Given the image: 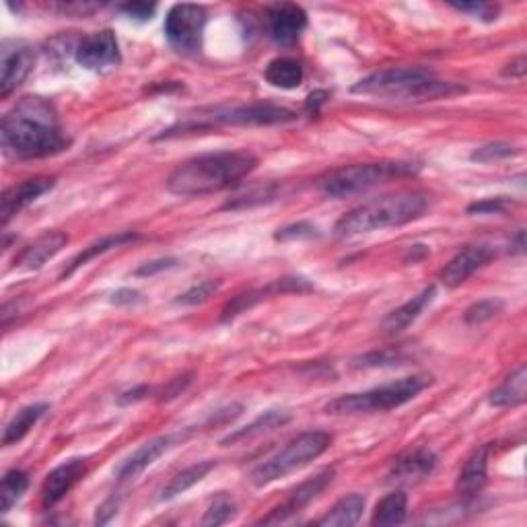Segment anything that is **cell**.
<instances>
[{
  "instance_id": "9a60e30c",
  "label": "cell",
  "mask_w": 527,
  "mask_h": 527,
  "mask_svg": "<svg viewBox=\"0 0 527 527\" xmlns=\"http://www.w3.org/2000/svg\"><path fill=\"white\" fill-rule=\"evenodd\" d=\"M493 258L495 252L488 245H467L453 255L448 266L441 270V282L445 287L456 289L461 282H466L476 270L486 266Z\"/></svg>"
},
{
  "instance_id": "d6a6232c",
  "label": "cell",
  "mask_w": 527,
  "mask_h": 527,
  "mask_svg": "<svg viewBox=\"0 0 527 527\" xmlns=\"http://www.w3.org/2000/svg\"><path fill=\"white\" fill-rule=\"evenodd\" d=\"M519 155V149L515 144L509 143H486L476 149L470 159L478 161V163H496V161H504Z\"/></svg>"
},
{
  "instance_id": "52a82bcc",
  "label": "cell",
  "mask_w": 527,
  "mask_h": 527,
  "mask_svg": "<svg viewBox=\"0 0 527 527\" xmlns=\"http://www.w3.org/2000/svg\"><path fill=\"white\" fill-rule=\"evenodd\" d=\"M329 445H332V435L324 433V430H310V433L291 439L273 458L254 467L250 482L254 486H266L270 482L281 480L291 472L299 470V467L307 466L310 461L318 459L321 453L328 451Z\"/></svg>"
},
{
  "instance_id": "ffe728a7",
  "label": "cell",
  "mask_w": 527,
  "mask_h": 527,
  "mask_svg": "<svg viewBox=\"0 0 527 527\" xmlns=\"http://www.w3.org/2000/svg\"><path fill=\"white\" fill-rule=\"evenodd\" d=\"M173 441H175V437L165 435V437H157V439H153V441L144 443L143 448H138L126 461H122L118 472H116L118 480L126 482V480L136 478V476L143 474L151 464H155V461L171 448Z\"/></svg>"
},
{
  "instance_id": "5bb4252c",
  "label": "cell",
  "mask_w": 527,
  "mask_h": 527,
  "mask_svg": "<svg viewBox=\"0 0 527 527\" xmlns=\"http://www.w3.org/2000/svg\"><path fill=\"white\" fill-rule=\"evenodd\" d=\"M87 474V461L85 459H69L54 467L52 472L46 476L42 485V504L46 509L54 507L60 503L66 495L75 488Z\"/></svg>"
},
{
  "instance_id": "d6986e66",
  "label": "cell",
  "mask_w": 527,
  "mask_h": 527,
  "mask_svg": "<svg viewBox=\"0 0 527 527\" xmlns=\"http://www.w3.org/2000/svg\"><path fill=\"white\" fill-rule=\"evenodd\" d=\"M69 244V236L64 231H48L40 236L33 244H29L17 258L14 268L17 270H38L48 260H52L56 254L62 252V247Z\"/></svg>"
},
{
  "instance_id": "5b68a950",
  "label": "cell",
  "mask_w": 527,
  "mask_h": 527,
  "mask_svg": "<svg viewBox=\"0 0 527 527\" xmlns=\"http://www.w3.org/2000/svg\"><path fill=\"white\" fill-rule=\"evenodd\" d=\"M416 173V165L402 161H382V163L344 165L321 175L316 186L321 194L329 198H347L375 188L384 181L408 178Z\"/></svg>"
},
{
  "instance_id": "83f0119b",
  "label": "cell",
  "mask_w": 527,
  "mask_h": 527,
  "mask_svg": "<svg viewBox=\"0 0 527 527\" xmlns=\"http://www.w3.org/2000/svg\"><path fill=\"white\" fill-rule=\"evenodd\" d=\"M215 467V461H198V464L186 467L184 472H180L175 478H171L170 485L161 490V501H171L178 495H184L186 490L196 486L198 482H202L207 478V474Z\"/></svg>"
},
{
  "instance_id": "8fae6325",
  "label": "cell",
  "mask_w": 527,
  "mask_h": 527,
  "mask_svg": "<svg viewBox=\"0 0 527 527\" xmlns=\"http://www.w3.org/2000/svg\"><path fill=\"white\" fill-rule=\"evenodd\" d=\"M75 58L83 69L89 70H104L109 66H116L120 62L118 38H116L112 29L87 35L77 46Z\"/></svg>"
},
{
  "instance_id": "30bf717a",
  "label": "cell",
  "mask_w": 527,
  "mask_h": 527,
  "mask_svg": "<svg viewBox=\"0 0 527 527\" xmlns=\"http://www.w3.org/2000/svg\"><path fill=\"white\" fill-rule=\"evenodd\" d=\"M334 474H336L334 467H326V470H321L319 474L313 476V478L305 480L303 485H299L295 490H292L287 501H284L282 504H278L273 513L264 517L260 523H266V525L282 523L292 515L301 513L307 504H311L319 495H324V490L334 482Z\"/></svg>"
},
{
  "instance_id": "e575fe53",
  "label": "cell",
  "mask_w": 527,
  "mask_h": 527,
  "mask_svg": "<svg viewBox=\"0 0 527 527\" xmlns=\"http://www.w3.org/2000/svg\"><path fill=\"white\" fill-rule=\"evenodd\" d=\"M406 361V355L400 350H375V353L363 355L355 358V367L371 369V367H393Z\"/></svg>"
},
{
  "instance_id": "1f68e13d",
  "label": "cell",
  "mask_w": 527,
  "mask_h": 527,
  "mask_svg": "<svg viewBox=\"0 0 527 527\" xmlns=\"http://www.w3.org/2000/svg\"><path fill=\"white\" fill-rule=\"evenodd\" d=\"M236 511H237V504L236 501L231 499L229 495L221 493L217 496L215 501L210 503V507L207 509V513L202 517V525L204 527H217V525H223L229 522V519L236 517Z\"/></svg>"
},
{
  "instance_id": "44dd1931",
  "label": "cell",
  "mask_w": 527,
  "mask_h": 527,
  "mask_svg": "<svg viewBox=\"0 0 527 527\" xmlns=\"http://www.w3.org/2000/svg\"><path fill=\"white\" fill-rule=\"evenodd\" d=\"M437 295V289L435 287H427L424 289L421 295H416L410 299L408 303H404L402 307H398V310H393L390 316H387L384 319V324H382V329L385 334H390V336H395V334H400V332H404L406 328H410L414 324L416 319L421 318V313L427 310V307L433 303V299Z\"/></svg>"
},
{
  "instance_id": "f35d334b",
  "label": "cell",
  "mask_w": 527,
  "mask_h": 527,
  "mask_svg": "<svg viewBox=\"0 0 527 527\" xmlns=\"http://www.w3.org/2000/svg\"><path fill=\"white\" fill-rule=\"evenodd\" d=\"M318 236V229L313 227L311 223L301 221V223H295V225H289L284 227L276 233V239L278 241H295V239H310V237H316Z\"/></svg>"
},
{
  "instance_id": "8992f818",
  "label": "cell",
  "mask_w": 527,
  "mask_h": 527,
  "mask_svg": "<svg viewBox=\"0 0 527 527\" xmlns=\"http://www.w3.org/2000/svg\"><path fill=\"white\" fill-rule=\"evenodd\" d=\"M433 385V377L422 373V375L404 377L400 382L387 384L382 387H373L369 392L340 395L326 404V412L334 416L344 414H363V412H387V410L404 406L406 402L414 400L421 392Z\"/></svg>"
},
{
  "instance_id": "7dc6e473",
  "label": "cell",
  "mask_w": 527,
  "mask_h": 527,
  "mask_svg": "<svg viewBox=\"0 0 527 527\" xmlns=\"http://www.w3.org/2000/svg\"><path fill=\"white\" fill-rule=\"evenodd\" d=\"M146 393H149V387H146V385L136 387V390H130V392H126V393H122V395H120V404H132V402L143 400Z\"/></svg>"
},
{
  "instance_id": "ab89813d",
  "label": "cell",
  "mask_w": 527,
  "mask_h": 527,
  "mask_svg": "<svg viewBox=\"0 0 527 527\" xmlns=\"http://www.w3.org/2000/svg\"><path fill=\"white\" fill-rule=\"evenodd\" d=\"M120 11L124 14H128L130 19L134 21H151L153 14L157 11V5H149V3H128V5H122Z\"/></svg>"
},
{
  "instance_id": "7bdbcfd3",
  "label": "cell",
  "mask_w": 527,
  "mask_h": 527,
  "mask_svg": "<svg viewBox=\"0 0 527 527\" xmlns=\"http://www.w3.org/2000/svg\"><path fill=\"white\" fill-rule=\"evenodd\" d=\"M328 97H329V93H328V91H321V89L310 93V97H307V101H305L307 114L318 116V114H319V109H321V106H324L326 101H328Z\"/></svg>"
},
{
  "instance_id": "7a4b0ae2",
  "label": "cell",
  "mask_w": 527,
  "mask_h": 527,
  "mask_svg": "<svg viewBox=\"0 0 527 527\" xmlns=\"http://www.w3.org/2000/svg\"><path fill=\"white\" fill-rule=\"evenodd\" d=\"M258 167V159L245 151L208 153L188 159L167 178V190L175 196L194 198L217 194L239 184Z\"/></svg>"
},
{
  "instance_id": "e0dca14e",
  "label": "cell",
  "mask_w": 527,
  "mask_h": 527,
  "mask_svg": "<svg viewBox=\"0 0 527 527\" xmlns=\"http://www.w3.org/2000/svg\"><path fill=\"white\" fill-rule=\"evenodd\" d=\"M437 466V456L430 449H414L408 451L404 456L393 461L390 474H387V482H395V485H414L430 476Z\"/></svg>"
},
{
  "instance_id": "7c38bea8",
  "label": "cell",
  "mask_w": 527,
  "mask_h": 527,
  "mask_svg": "<svg viewBox=\"0 0 527 527\" xmlns=\"http://www.w3.org/2000/svg\"><path fill=\"white\" fill-rule=\"evenodd\" d=\"M268 33L281 46H295L307 27V13L299 5L282 3L270 6L266 13Z\"/></svg>"
},
{
  "instance_id": "d590c367",
  "label": "cell",
  "mask_w": 527,
  "mask_h": 527,
  "mask_svg": "<svg viewBox=\"0 0 527 527\" xmlns=\"http://www.w3.org/2000/svg\"><path fill=\"white\" fill-rule=\"evenodd\" d=\"M218 289H221V282L204 281L200 284H194V287L186 291L184 295H180L178 299H175V303L178 305H202V303H207Z\"/></svg>"
},
{
  "instance_id": "d4e9b609",
  "label": "cell",
  "mask_w": 527,
  "mask_h": 527,
  "mask_svg": "<svg viewBox=\"0 0 527 527\" xmlns=\"http://www.w3.org/2000/svg\"><path fill=\"white\" fill-rule=\"evenodd\" d=\"M264 79L278 89H297L303 83V66L295 58H276L266 66Z\"/></svg>"
},
{
  "instance_id": "ee69618b",
  "label": "cell",
  "mask_w": 527,
  "mask_h": 527,
  "mask_svg": "<svg viewBox=\"0 0 527 527\" xmlns=\"http://www.w3.org/2000/svg\"><path fill=\"white\" fill-rule=\"evenodd\" d=\"M190 377H192V375H184V377L173 379V382L170 385H167L163 392H161V398L159 400H171V398H175V395H180L181 392L186 390V385L190 384Z\"/></svg>"
},
{
  "instance_id": "3957f363",
  "label": "cell",
  "mask_w": 527,
  "mask_h": 527,
  "mask_svg": "<svg viewBox=\"0 0 527 527\" xmlns=\"http://www.w3.org/2000/svg\"><path fill=\"white\" fill-rule=\"evenodd\" d=\"M429 208V196L424 192H398L390 194L377 200H371L367 204H361L347 215L338 218L334 225L336 237H356L363 233L382 231L387 227H402L419 218Z\"/></svg>"
},
{
  "instance_id": "4fadbf2b",
  "label": "cell",
  "mask_w": 527,
  "mask_h": 527,
  "mask_svg": "<svg viewBox=\"0 0 527 527\" xmlns=\"http://www.w3.org/2000/svg\"><path fill=\"white\" fill-rule=\"evenodd\" d=\"M35 54L25 43H5L0 62V97H9L33 70Z\"/></svg>"
},
{
  "instance_id": "6da1fadb",
  "label": "cell",
  "mask_w": 527,
  "mask_h": 527,
  "mask_svg": "<svg viewBox=\"0 0 527 527\" xmlns=\"http://www.w3.org/2000/svg\"><path fill=\"white\" fill-rule=\"evenodd\" d=\"M3 146L17 159H42L62 153L70 144L58 122L52 101L23 97L5 114L0 126Z\"/></svg>"
},
{
  "instance_id": "f6af8a7d",
  "label": "cell",
  "mask_w": 527,
  "mask_h": 527,
  "mask_svg": "<svg viewBox=\"0 0 527 527\" xmlns=\"http://www.w3.org/2000/svg\"><path fill=\"white\" fill-rule=\"evenodd\" d=\"M525 70H527V62H525V56H519L517 60L511 62L507 69L503 70L504 77H513V79H523L525 77Z\"/></svg>"
},
{
  "instance_id": "277c9868",
  "label": "cell",
  "mask_w": 527,
  "mask_h": 527,
  "mask_svg": "<svg viewBox=\"0 0 527 527\" xmlns=\"http://www.w3.org/2000/svg\"><path fill=\"white\" fill-rule=\"evenodd\" d=\"M353 93L408 101H435L466 93V87L449 83V80H439L433 70L421 69V66H402V69H385L361 79L353 87Z\"/></svg>"
},
{
  "instance_id": "cb8c5ba5",
  "label": "cell",
  "mask_w": 527,
  "mask_h": 527,
  "mask_svg": "<svg viewBox=\"0 0 527 527\" xmlns=\"http://www.w3.org/2000/svg\"><path fill=\"white\" fill-rule=\"evenodd\" d=\"M525 393H527V367L525 365H519L517 371L511 373V375L504 379V384L490 393V404L496 408L523 404Z\"/></svg>"
},
{
  "instance_id": "f546056e",
  "label": "cell",
  "mask_w": 527,
  "mask_h": 527,
  "mask_svg": "<svg viewBox=\"0 0 527 527\" xmlns=\"http://www.w3.org/2000/svg\"><path fill=\"white\" fill-rule=\"evenodd\" d=\"M284 422H289V416L287 414L278 412V410H270V412L258 416V419H255L252 424H247L245 429H239L233 435L225 437L223 439V445H231V443H237V441H245V439L258 437L262 433H266V430H273L276 427H282Z\"/></svg>"
},
{
  "instance_id": "60d3db41",
  "label": "cell",
  "mask_w": 527,
  "mask_h": 527,
  "mask_svg": "<svg viewBox=\"0 0 527 527\" xmlns=\"http://www.w3.org/2000/svg\"><path fill=\"white\" fill-rule=\"evenodd\" d=\"M175 266H178V260H175V258H159V260L143 264L141 268L134 270V274L136 276H153V274L165 273V270H171Z\"/></svg>"
},
{
  "instance_id": "74e56055",
  "label": "cell",
  "mask_w": 527,
  "mask_h": 527,
  "mask_svg": "<svg viewBox=\"0 0 527 527\" xmlns=\"http://www.w3.org/2000/svg\"><path fill=\"white\" fill-rule=\"evenodd\" d=\"M456 11L461 13H470L476 19L482 21H495L499 19V6L496 5H486V3H453L451 5Z\"/></svg>"
},
{
  "instance_id": "c3c4849f",
  "label": "cell",
  "mask_w": 527,
  "mask_h": 527,
  "mask_svg": "<svg viewBox=\"0 0 527 527\" xmlns=\"http://www.w3.org/2000/svg\"><path fill=\"white\" fill-rule=\"evenodd\" d=\"M511 247H513L515 254H523L525 252V233L523 231L517 233V237H515L513 244H511Z\"/></svg>"
},
{
  "instance_id": "b9f144b4",
  "label": "cell",
  "mask_w": 527,
  "mask_h": 527,
  "mask_svg": "<svg viewBox=\"0 0 527 527\" xmlns=\"http://www.w3.org/2000/svg\"><path fill=\"white\" fill-rule=\"evenodd\" d=\"M141 301H143L141 292L134 291V289H120L112 295L114 305H134V303H141Z\"/></svg>"
},
{
  "instance_id": "bcb514c9",
  "label": "cell",
  "mask_w": 527,
  "mask_h": 527,
  "mask_svg": "<svg viewBox=\"0 0 527 527\" xmlns=\"http://www.w3.org/2000/svg\"><path fill=\"white\" fill-rule=\"evenodd\" d=\"M116 509H118V501L109 499L97 509V523H107L109 517L116 515Z\"/></svg>"
},
{
  "instance_id": "836d02e7",
  "label": "cell",
  "mask_w": 527,
  "mask_h": 527,
  "mask_svg": "<svg viewBox=\"0 0 527 527\" xmlns=\"http://www.w3.org/2000/svg\"><path fill=\"white\" fill-rule=\"evenodd\" d=\"M503 307L504 303L501 301V299H482V301L467 307L464 319L467 326H480V324H485V321L493 319L495 316H499V313L503 311Z\"/></svg>"
},
{
  "instance_id": "ba28073f",
  "label": "cell",
  "mask_w": 527,
  "mask_h": 527,
  "mask_svg": "<svg viewBox=\"0 0 527 527\" xmlns=\"http://www.w3.org/2000/svg\"><path fill=\"white\" fill-rule=\"evenodd\" d=\"M207 11L198 5H173L165 17V38L175 52L194 56L202 48Z\"/></svg>"
},
{
  "instance_id": "8d00e7d4",
  "label": "cell",
  "mask_w": 527,
  "mask_h": 527,
  "mask_svg": "<svg viewBox=\"0 0 527 527\" xmlns=\"http://www.w3.org/2000/svg\"><path fill=\"white\" fill-rule=\"evenodd\" d=\"M509 207H513V200H509V198H486V200L470 204L467 207V215H501Z\"/></svg>"
},
{
  "instance_id": "2e32d148",
  "label": "cell",
  "mask_w": 527,
  "mask_h": 527,
  "mask_svg": "<svg viewBox=\"0 0 527 527\" xmlns=\"http://www.w3.org/2000/svg\"><path fill=\"white\" fill-rule=\"evenodd\" d=\"M52 188H54V178H43V175L42 178H32V180L21 181V184L6 188L3 194V200H0V221H3V225H6L19 210L29 207V204L38 200L40 196L50 192Z\"/></svg>"
},
{
  "instance_id": "4316f807",
  "label": "cell",
  "mask_w": 527,
  "mask_h": 527,
  "mask_svg": "<svg viewBox=\"0 0 527 527\" xmlns=\"http://www.w3.org/2000/svg\"><path fill=\"white\" fill-rule=\"evenodd\" d=\"M46 412H48V404H32V406L21 408L19 412L13 416V421L6 424L5 437H3L5 448L19 443Z\"/></svg>"
},
{
  "instance_id": "603a6c76",
  "label": "cell",
  "mask_w": 527,
  "mask_h": 527,
  "mask_svg": "<svg viewBox=\"0 0 527 527\" xmlns=\"http://www.w3.org/2000/svg\"><path fill=\"white\" fill-rule=\"evenodd\" d=\"M138 239H141V236H136V233H132V231H124V233H114V236H106L104 239L95 241V244H91L89 247H85L83 252H80L79 255H75V258H72V262L69 264V268L64 270L60 278L64 281V278H69V276L75 274L79 268H83L85 264H89L91 260L97 258V255L106 254L109 250H114V247H122V245H126V244H132V241H138Z\"/></svg>"
},
{
  "instance_id": "4dcf8cb0",
  "label": "cell",
  "mask_w": 527,
  "mask_h": 527,
  "mask_svg": "<svg viewBox=\"0 0 527 527\" xmlns=\"http://www.w3.org/2000/svg\"><path fill=\"white\" fill-rule=\"evenodd\" d=\"M29 486V476L23 470H9L3 478V486H0V499H3V513H9V511L21 501V496L25 495V490Z\"/></svg>"
},
{
  "instance_id": "484cf974",
  "label": "cell",
  "mask_w": 527,
  "mask_h": 527,
  "mask_svg": "<svg viewBox=\"0 0 527 527\" xmlns=\"http://www.w3.org/2000/svg\"><path fill=\"white\" fill-rule=\"evenodd\" d=\"M363 511H365V496L348 495L336 503L318 523L329 525V527H350L361 519Z\"/></svg>"
},
{
  "instance_id": "7402d4cb",
  "label": "cell",
  "mask_w": 527,
  "mask_h": 527,
  "mask_svg": "<svg viewBox=\"0 0 527 527\" xmlns=\"http://www.w3.org/2000/svg\"><path fill=\"white\" fill-rule=\"evenodd\" d=\"M488 458H490V445H480V448L474 449L472 456L466 459V464L458 476V490L461 495L474 496L476 493H480L482 486L486 485Z\"/></svg>"
},
{
  "instance_id": "9c48e42d",
  "label": "cell",
  "mask_w": 527,
  "mask_h": 527,
  "mask_svg": "<svg viewBox=\"0 0 527 527\" xmlns=\"http://www.w3.org/2000/svg\"><path fill=\"white\" fill-rule=\"evenodd\" d=\"M207 118V126L212 124H227V126H274V124H287L297 120V114L287 107L270 106V104H254L215 109Z\"/></svg>"
},
{
  "instance_id": "f1b7e54d",
  "label": "cell",
  "mask_w": 527,
  "mask_h": 527,
  "mask_svg": "<svg viewBox=\"0 0 527 527\" xmlns=\"http://www.w3.org/2000/svg\"><path fill=\"white\" fill-rule=\"evenodd\" d=\"M406 515H408V496L402 493V490H395V493L384 496V499L377 503L371 523L373 525H400V523H404Z\"/></svg>"
},
{
  "instance_id": "ac0fdd59",
  "label": "cell",
  "mask_w": 527,
  "mask_h": 527,
  "mask_svg": "<svg viewBox=\"0 0 527 527\" xmlns=\"http://www.w3.org/2000/svg\"><path fill=\"white\" fill-rule=\"evenodd\" d=\"M301 291H311V284L303 281V278H281V281L270 282L268 287L250 291L245 295H239L233 299L231 303H227L223 310V321H229L236 316H239L241 311L250 310L255 303H260L262 299H266L268 295H284V292H301Z\"/></svg>"
}]
</instances>
